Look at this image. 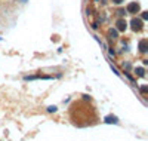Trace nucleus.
Returning a JSON list of instances; mask_svg holds the SVG:
<instances>
[{"instance_id":"nucleus-2","label":"nucleus","mask_w":148,"mask_h":141,"mask_svg":"<svg viewBox=\"0 0 148 141\" xmlns=\"http://www.w3.org/2000/svg\"><path fill=\"white\" fill-rule=\"evenodd\" d=\"M117 28L119 30H125L126 28V21L125 19H119L117 21Z\"/></svg>"},{"instance_id":"nucleus-6","label":"nucleus","mask_w":148,"mask_h":141,"mask_svg":"<svg viewBox=\"0 0 148 141\" xmlns=\"http://www.w3.org/2000/svg\"><path fill=\"white\" fill-rule=\"evenodd\" d=\"M19 1H21V3H22V4H24V3H27V1H28V0H19Z\"/></svg>"},{"instance_id":"nucleus-3","label":"nucleus","mask_w":148,"mask_h":141,"mask_svg":"<svg viewBox=\"0 0 148 141\" xmlns=\"http://www.w3.org/2000/svg\"><path fill=\"white\" fill-rule=\"evenodd\" d=\"M123 1H125V0H113V3H114V4H122Z\"/></svg>"},{"instance_id":"nucleus-5","label":"nucleus","mask_w":148,"mask_h":141,"mask_svg":"<svg viewBox=\"0 0 148 141\" xmlns=\"http://www.w3.org/2000/svg\"><path fill=\"white\" fill-rule=\"evenodd\" d=\"M147 16H148L147 12H142V19H147Z\"/></svg>"},{"instance_id":"nucleus-4","label":"nucleus","mask_w":148,"mask_h":141,"mask_svg":"<svg viewBox=\"0 0 148 141\" xmlns=\"http://www.w3.org/2000/svg\"><path fill=\"white\" fill-rule=\"evenodd\" d=\"M47 112H56V107H55V106H53V107H52V106H50V107H49V109H47Z\"/></svg>"},{"instance_id":"nucleus-7","label":"nucleus","mask_w":148,"mask_h":141,"mask_svg":"<svg viewBox=\"0 0 148 141\" xmlns=\"http://www.w3.org/2000/svg\"><path fill=\"white\" fill-rule=\"evenodd\" d=\"M95 1H99V0H95Z\"/></svg>"},{"instance_id":"nucleus-1","label":"nucleus","mask_w":148,"mask_h":141,"mask_svg":"<svg viewBox=\"0 0 148 141\" xmlns=\"http://www.w3.org/2000/svg\"><path fill=\"white\" fill-rule=\"evenodd\" d=\"M138 10H139V4L136 1H130L126 7V12H129V13H136Z\"/></svg>"}]
</instances>
